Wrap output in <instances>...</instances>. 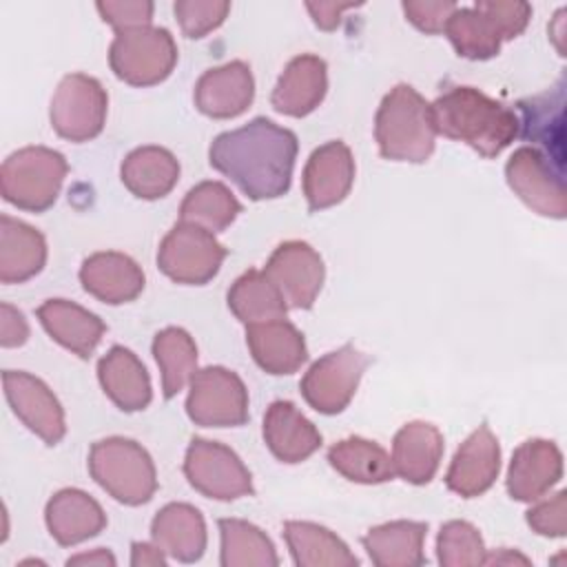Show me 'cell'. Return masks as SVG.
<instances>
[{
    "mask_svg": "<svg viewBox=\"0 0 567 567\" xmlns=\"http://www.w3.org/2000/svg\"><path fill=\"white\" fill-rule=\"evenodd\" d=\"M264 275L279 290L288 308H312L326 277L321 255L306 241H284L270 255Z\"/></svg>",
    "mask_w": 567,
    "mask_h": 567,
    "instance_id": "cell-13",
    "label": "cell"
},
{
    "mask_svg": "<svg viewBox=\"0 0 567 567\" xmlns=\"http://www.w3.org/2000/svg\"><path fill=\"white\" fill-rule=\"evenodd\" d=\"M374 140L385 159L423 164L436 140L430 102L410 84L390 89L374 115Z\"/></svg>",
    "mask_w": 567,
    "mask_h": 567,
    "instance_id": "cell-3",
    "label": "cell"
},
{
    "mask_svg": "<svg viewBox=\"0 0 567 567\" xmlns=\"http://www.w3.org/2000/svg\"><path fill=\"white\" fill-rule=\"evenodd\" d=\"M239 213L241 204L226 184L199 182L186 193L179 206V221L195 224L208 233H219L228 228Z\"/></svg>",
    "mask_w": 567,
    "mask_h": 567,
    "instance_id": "cell-38",
    "label": "cell"
},
{
    "mask_svg": "<svg viewBox=\"0 0 567 567\" xmlns=\"http://www.w3.org/2000/svg\"><path fill=\"white\" fill-rule=\"evenodd\" d=\"M131 565L133 567H151V565H166V554L153 543H133L131 545Z\"/></svg>",
    "mask_w": 567,
    "mask_h": 567,
    "instance_id": "cell-47",
    "label": "cell"
},
{
    "mask_svg": "<svg viewBox=\"0 0 567 567\" xmlns=\"http://www.w3.org/2000/svg\"><path fill=\"white\" fill-rule=\"evenodd\" d=\"M264 441L281 463H301L321 447L319 430L290 401H272L268 405Z\"/></svg>",
    "mask_w": 567,
    "mask_h": 567,
    "instance_id": "cell-25",
    "label": "cell"
},
{
    "mask_svg": "<svg viewBox=\"0 0 567 567\" xmlns=\"http://www.w3.org/2000/svg\"><path fill=\"white\" fill-rule=\"evenodd\" d=\"M153 543L179 563H195L206 551V523L197 507L188 503L164 505L151 523Z\"/></svg>",
    "mask_w": 567,
    "mask_h": 567,
    "instance_id": "cell-26",
    "label": "cell"
},
{
    "mask_svg": "<svg viewBox=\"0 0 567 567\" xmlns=\"http://www.w3.org/2000/svg\"><path fill=\"white\" fill-rule=\"evenodd\" d=\"M153 357L162 372L164 399H173L197 372V346L184 328H164L153 339Z\"/></svg>",
    "mask_w": 567,
    "mask_h": 567,
    "instance_id": "cell-37",
    "label": "cell"
},
{
    "mask_svg": "<svg viewBox=\"0 0 567 567\" xmlns=\"http://www.w3.org/2000/svg\"><path fill=\"white\" fill-rule=\"evenodd\" d=\"M44 520L49 534L62 547L80 545L106 527V514L102 505L78 487L55 492L44 507Z\"/></svg>",
    "mask_w": 567,
    "mask_h": 567,
    "instance_id": "cell-21",
    "label": "cell"
},
{
    "mask_svg": "<svg viewBox=\"0 0 567 567\" xmlns=\"http://www.w3.org/2000/svg\"><path fill=\"white\" fill-rule=\"evenodd\" d=\"M80 284L91 297L117 306L140 297L146 279L137 261L128 255L100 250L82 261Z\"/></svg>",
    "mask_w": 567,
    "mask_h": 567,
    "instance_id": "cell-19",
    "label": "cell"
},
{
    "mask_svg": "<svg viewBox=\"0 0 567 567\" xmlns=\"http://www.w3.org/2000/svg\"><path fill=\"white\" fill-rule=\"evenodd\" d=\"M505 177L514 195L543 217L567 215L565 168L536 146H520L505 164Z\"/></svg>",
    "mask_w": 567,
    "mask_h": 567,
    "instance_id": "cell-11",
    "label": "cell"
},
{
    "mask_svg": "<svg viewBox=\"0 0 567 567\" xmlns=\"http://www.w3.org/2000/svg\"><path fill=\"white\" fill-rule=\"evenodd\" d=\"M425 534L427 525L421 520H390L370 527L361 543L377 567H416L425 563Z\"/></svg>",
    "mask_w": 567,
    "mask_h": 567,
    "instance_id": "cell-29",
    "label": "cell"
},
{
    "mask_svg": "<svg viewBox=\"0 0 567 567\" xmlns=\"http://www.w3.org/2000/svg\"><path fill=\"white\" fill-rule=\"evenodd\" d=\"M35 315L53 341L82 359L93 354L106 330L97 315L69 299H47Z\"/></svg>",
    "mask_w": 567,
    "mask_h": 567,
    "instance_id": "cell-24",
    "label": "cell"
},
{
    "mask_svg": "<svg viewBox=\"0 0 567 567\" xmlns=\"http://www.w3.org/2000/svg\"><path fill=\"white\" fill-rule=\"evenodd\" d=\"M47 264L44 235L9 215L0 217V281L22 284L35 277Z\"/></svg>",
    "mask_w": 567,
    "mask_h": 567,
    "instance_id": "cell-28",
    "label": "cell"
},
{
    "mask_svg": "<svg viewBox=\"0 0 567 567\" xmlns=\"http://www.w3.org/2000/svg\"><path fill=\"white\" fill-rule=\"evenodd\" d=\"M368 363V354L352 343L323 354L299 383L306 403L321 414H339L352 401Z\"/></svg>",
    "mask_w": 567,
    "mask_h": 567,
    "instance_id": "cell-10",
    "label": "cell"
},
{
    "mask_svg": "<svg viewBox=\"0 0 567 567\" xmlns=\"http://www.w3.org/2000/svg\"><path fill=\"white\" fill-rule=\"evenodd\" d=\"M563 104H565V91L560 82L554 93H543V95L518 102V109L523 113V120H518V124L523 126L525 140L540 142L545 146L543 153L565 168Z\"/></svg>",
    "mask_w": 567,
    "mask_h": 567,
    "instance_id": "cell-34",
    "label": "cell"
},
{
    "mask_svg": "<svg viewBox=\"0 0 567 567\" xmlns=\"http://www.w3.org/2000/svg\"><path fill=\"white\" fill-rule=\"evenodd\" d=\"M443 31L456 53L467 60H489L498 55L505 40L498 22L478 2L474 7H456Z\"/></svg>",
    "mask_w": 567,
    "mask_h": 567,
    "instance_id": "cell-32",
    "label": "cell"
},
{
    "mask_svg": "<svg viewBox=\"0 0 567 567\" xmlns=\"http://www.w3.org/2000/svg\"><path fill=\"white\" fill-rule=\"evenodd\" d=\"M246 343L255 363L268 374H292L308 359L303 334L286 317L246 326Z\"/></svg>",
    "mask_w": 567,
    "mask_h": 567,
    "instance_id": "cell-22",
    "label": "cell"
},
{
    "mask_svg": "<svg viewBox=\"0 0 567 567\" xmlns=\"http://www.w3.org/2000/svg\"><path fill=\"white\" fill-rule=\"evenodd\" d=\"M66 565H97V567H113L115 565V556L109 551V549H93L89 554H78V556H71L66 560Z\"/></svg>",
    "mask_w": 567,
    "mask_h": 567,
    "instance_id": "cell-48",
    "label": "cell"
},
{
    "mask_svg": "<svg viewBox=\"0 0 567 567\" xmlns=\"http://www.w3.org/2000/svg\"><path fill=\"white\" fill-rule=\"evenodd\" d=\"M29 339V323L11 303H0V343L2 348H18Z\"/></svg>",
    "mask_w": 567,
    "mask_h": 567,
    "instance_id": "cell-45",
    "label": "cell"
},
{
    "mask_svg": "<svg viewBox=\"0 0 567 567\" xmlns=\"http://www.w3.org/2000/svg\"><path fill=\"white\" fill-rule=\"evenodd\" d=\"M186 414L202 427L244 425L248 421V390L228 368H202L188 383Z\"/></svg>",
    "mask_w": 567,
    "mask_h": 567,
    "instance_id": "cell-8",
    "label": "cell"
},
{
    "mask_svg": "<svg viewBox=\"0 0 567 567\" xmlns=\"http://www.w3.org/2000/svg\"><path fill=\"white\" fill-rule=\"evenodd\" d=\"M122 184L140 199L166 197L179 179L177 157L162 146H140L131 151L120 168Z\"/></svg>",
    "mask_w": 567,
    "mask_h": 567,
    "instance_id": "cell-30",
    "label": "cell"
},
{
    "mask_svg": "<svg viewBox=\"0 0 567 567\" xmlns=\"http://www.w3.org/2000/svg\"><path fill=\"white\" fill-rule=\"evenodd\" d=\"M2 385L13 414L47 445H55L66 434L64 410L51 388L22 370H4Z\"/></svg>",
    "mask_w": 567,
    "mask_h": 567,
    "instance_id": "cell-14",
    "label": "cell"
},
{
    "mask_svg": "<svg viewBox=\"0 0 567 567\" xmlns=\"http://www.w3.org/2000/svg\"><path fill=\"white\" fill-rule=\"evenodd\" d=\"M436 133L465 142L483 157L501 155L518 135V115L474 86H452L432 104Z\"/></svg>",
    "mask_w": 567,
    "mask_h": 567,
    "instance_id": "cell-2",
    "label": "cell"
},
{
    "mask_svg": "<svg viewBox=\"0 0 567 567\" xmlns=\"http://www.w3.org/2000/svg\"><path fill=\"white\" fill-rule=\"evenodd\" d=\"M111 71L131 86L164 82L177 64V44L164 27H140L115 33L109 49Z\"/></svg>",
    "mask_w": 567,
    "mask_h": 567,
    "instance_id": "cell-6",
    "label": "cell"
},
{
    "mask_svg": "<svg viewBox=\"0 0 567 567\" xmlns=\"http://www.w3.org/2000/svg\"><path fill=\"white\" fill-rule=\"evenodd\" d=\"M255 97V78L246 62L208 69L195 84V106L213 120H230L241 115Z\"/></svg>",
    "mask_w": 567,
    "mask_h": 567,
    "instance_id": "cell-18",
    "label": "cell"
},
{
    "mask_svg": "<svg viewBox=\"0 0 567 567\" xmlns=\"http://www.w3.org/2000/svg\"><path fill=\"white\" fill-rule=\"evenodd\" d=\"M357 7L354 2H306L315 24L323 31H332L341 24V13Z\"/></svg>",
    "mask_w": 567,
    "mask_h": 567,
    "instance_id": "cell-46",
    "label": "cell"
},
{
    "mask_svg": "<svg viewBox=\"0 0 567 567\" xmlns=\"http://www.w3.org/2000/svg\"><path fill=\"white\" fill-rule=\"evenodd\" d=\"M284 538L299 567H352L359 558L328 527L308 520H286Z\"/></svg>",
    "mask_w": 567,
    "mask_h": 567,
    "instance_id": "cell-31",
    "label": "cell"
},
{
    "mask_svg": "<svg viewBox=\"0 0 567 567\" xmlns=\"http://www.w3.org/2000/svg\"><path fill=\"white\" fill-rule=\"evenodd\" d=\"M301 184L310 210L343 202L354 184V157L348 144L332 140L315 148L306 162Z\"/></svg>",
    "mask_w": 567,
    "mask_h": 567,
    "instance_id": "cell-15",
    "label": "cell"
},
{
    "mask_svg": "<svg viewBox=\"0 0 567 567\" xmlns=\"http://www.w3.org/2000/svg\"><path fill=\"white\" fill-rule=\"evenodd\" d=\"M563 476V454L554 441L529 439L520 443L509 461L507 492L514 501L534 503L543 498Z\"/></svg>",
    "mask_w": 567,
    "mask_h": 567,
    "instance_id": "cell-17",
    "label": "cell"
},
{
    "mask_svg": "<svg viewBox=\"0 0 567 567\" xmlns=\"http://www.w3.org/2000/svg\"><path fill=\"white\" fill-rule=\"evenodd\" d=\"M443 434L425 421L405 423L392 441L394 474L412 485H425L434 478L443 458Z\"/></svg>",
    "mask_w": 567,
    "mask_h": 567,
    "instance_id": "cell-23",
    "label": "cell"
},
{
    "mask_svg": "<svg viewBox=\"0 0 567 567\" xmlns=\"http://www.w3.org/2000/svg\"><path fill=\"white\" fill-rule=\"evenodd\" d=\"M175 18L186 38L199 40L221 27L228 18L230 2L226 0H177L173 4Z\"/></svg>",
    "mask_w": 567,
    "mask_h": 567,
    "instance_id": "cell-40",
    "label": "cell"
},
{
    "mask_svg": "<svg viewBox=\"0 0 567 567\" xmlns=\"http://www.w3.org/2000/svg\"><path fill=\"white\" fill-rule=\"evenodd\" d=\"M230 312L246 326L281 319L288 312V306L279 290L270 284L264 270H246L228 290Z\"/></svg>",
    "mask_w": 567,
    "mask_h": 567,
    "instance_id": "cell-35",
    "label": "cell"
},
{
    "mask_svg": "<svg viewBox=\"0 0 567 567\" xmlns=\"http://www.w3.org/2000/svg\"><path fill=\"white\" fill-rule=\"evenodd\" d=\"M328 463L348 481L361 485H377L392 481V456L374 441L363 436H348L328 450Z\"/></svg>",
    "mask_w": 567,
    "mask_h": 567,
    "instance_id": "cell-33",
    "label": "cell"
},
{
    "mask_svg": "<svg viewBox=\"0 0 567 567\" xmlns=\"http://www.w3.org/2000/svg\"><path fill=\"white\" fill-rule=\"evenodd\" d=\"M485 545L478 529L467 520H447L436 538V558L445 567L483 565Z\"/></svg>",
    "mask_w": 567,
    "mask_h": 567,
    "instance_id": "cell-39",
    "label": "cell"
},
{
    "mask_svg": "<svg viewBox=\"0 0 567 567\" xmlns=\"http://www.w3.org/2000/svg\"><path fill=\"white\" fill-rule=\"evenodd\" d=\"M512 563H520V565H529V560L512 549H496L494 554H487L485 551V558H483V565H512Z\"/></svg>",
    "mask_w": 567,
    "mask_h": 567,
    "instance_id": "cell-49",
    "label": "cell"
},
{
    "mask_svg": "<svg viewBox=\"0 0 567 567\" xmlns=\"http://www.w3.org/2000/svg\"><path fill=\"white\" fill-rule=\"evenodd\" d=\"M527 525L540 536H549V538L565 536L567 534V494L560 489L551 498L534 505L527 512Z\"/></svg>",
    "mask_w": 567,
    "mask_h": 567,
    "instance_id": "cell-42",
    "label": "cell"
},
{
    "mask_svg": "<svg viewBox=\"0 0 567 567\" xmlns=\"http://www.w3.org/2000/svg\"><path fill=\"white\" fill-rule=\"evenodd\" d=\"M184 474L190 487L215 501H235L255 492L244 461L217 441L195 436L186 450Z\"/></svg>",
    "mask_w": 567,
    "mask_h": 567,
    "instance_id": "cell-12",
    "label": "cell"
},
{
    "mask_svg": "<svg viewBox=\"0 0 567 567\" xmlns=\"http://www.w3.org/2000/svg\"><path fill=\"white\" fill-rule=\"evenodd\" d=\"M66 173L69 164L60 151L24 146L2 162L0 190L16 208L42 213L55 204Z\"/></svg>",
    "mask_w": 567,
    "mask_h": 567,
    "instance_id": "cell-5",
    "label": "cell"
},
{
    "mask_svg": "<svg viewBox=\"0 0 567 567\" xmlns=\"http://www.w3.org/2000/svg\"><path fill=\"white\" fill-rule=\"evenodd\" d=\"M226 252L206 228L177 221L157 248V266L175 284L204 286L219 272Z\"/></svg>",
    "mask_w": 567,
    "mask_h": 567,
    "instance_id": "cell-7",
    "label": "cell"
},
{
    "mask_svg": "<svg viewBox=\"0 0 567 567\" xmlns=\"http://www.w3.org/2000/svg\"><path fill=\"white\" fill-rule=\"evenodd\" d=\"M328 91V66L319 55L303 53L292 58L277 86L272 89L270 104L277 113L290 117L310 115L326 97Z\"/></svg>",
    "mask_w": 567,
    "mask_h": 567,
    "instance_id": "cell-20",
    "label": "cell"
},
{
    "mask_svg": "<svg viewBox=\"0 0 567 567\" xmlns=\"http://www.w3.org/2000/svg\"><path fill=\"white\" fill-rule=\"evenodd\" d=\"M95 9L100 11L102 20L117 33L151 27L153 20V2L148 0H106L97 2Z\"/></svg>",
    "mask_w": 567,
    "mask_h": 567,
    "instance_id": "cell-41",
    "label": "cell"
},
{
    "mask_svg": "<svg viewBox=\"0 0 567 567\" xmlns=\"http://www.w3.org/2000/svg\"><path fill=\"white\" fill-rule=\"evenodd\" d=\"M224 567H275L279 565L272 540L252 523L241 518H219Z\"/></svg>",
    "mask_w": 567,
    "mask_h": 567,
    "instance_id": "cell-36",
    "label": "cell"
},
{
    "mask_svg": "<svg viewBox=\"0 0 567 567\" xmlns=\"http://www.w3.org/2000/svg\"><path fill=\"white\" fill-rule=\"evenodd\" d=\"M109 95L100 80L86 73H69L51 97V126L69 142H89L104 128Z\"/></svg>",
    "mask_w": 567,
    "mask_h": 567,
    "instance_id": "cell-9",
    "label": "cell"
},
{
    "mask_svg": "<svg viewBox=\"0 0 567 567\" xmlns=\"http://www.w3.org/2000/svg\"><path fill=\"white\" fill-rule=\"evenodd\" d=\"M93 481L124 505H144L157 489V472L151 454L133 439L109 436L89 452Z\"/></svg>",
    "mask_w": 567,
    "mask_h": 567,
    "instance_id": "cell-4",
    "label": "cell"
},
{
    "mask_svg": "<svg viewBox=\"0 0 567 567\" xmlns=\"http://www.w3.org/2000/svg\"><path fill=\"white\" fill-rule=\"evenodd\" d=\"M478 4L498 22L505 40H514L516 35H520L532 18V7L520 0H509V2L483 0Z\"/></svg>",
    "mask_w": 567,
    "mask_h": 567,
    "instance_id": "cell-44",
    "label": "cell"
},
{
    "mask_svg": "<svg viewBox=\"0 0 567 567\" xmlns=\"http://www.w3.org/2000/svg\"><path fill=\"white\" fill-rule=\"evenodd\" d=\"M299 142L290 128L268 117H255L246 126L219 133L208 162L250 199H275L290 190Z\"/></svg>",
    "mask_w": 567,
    "mask_h": 567,
    "instance_id": "cell-1",
    "label": "cell"
},
{
    "mask_svg": "<svg viewBox=\"0 0 567 567\" xmlns=\"http://www.w3.org/2000/svg\"><path fill=\"white\" fill-rule=\"evenodd\" d=\"M97 379L104 394L122 412H140L153 399L151 377L144 363L124 346H113L97 361Z\"/></svg>",
    "mask_w": 567,
    "mask_h": 567,
    "instance_id": "cell-27",
    "label": "cell"
},
{
    "mask_svg": "<svg viewBox=\"0 0 567 567\" xmlns=\"http://www.w3.org/2000/svg\"><path fill=\"white\" fill-rule=\"evenodd\" d=\"M498 470L501 445L489 425L483 423L456 450L445 474V485L463 498H474L494 485Z\"/></svg>",
    "mask_w": 567,
    "mask_h": 567,
    "instance_id": "cell-16",
    "label": "cell"
},
{
    "mask_svg": "<svg viewBox=\"0 0 567 567\" xmlns=\"http://www.w3.org/2000/svg\"><path fill=\"white\" fill-rule=\"evenodd\" d=\"M405 18L423 33H441L450 20V16L456 11V2H416L405 0L403 4Z\"/></svg>",
    "mask_w": 567,
    "mask_h": 567,
    "instance_id": "cell-43",
    "label": "cell"
}]
</instances>
